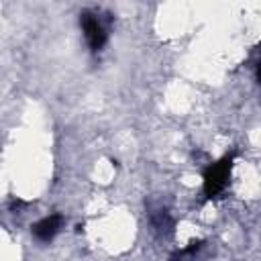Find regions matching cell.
I'll list each match as a JSON object with an SVG mask.
<instances>
[{
    "instance_id": "obj_2",
    "label": "cell",
    "mask_w": 261,
    "mask_h": 261,
    "mask_svg": "<svg viewBox=\"0 0 261 261\" xmlns=\"http://www.w3.org/2000/svg\"><path fill=\"white\" fill-rule=\"evenodd\" d=\"M80 22H82V29H84V35H86V41L90 45L92 51H100L106 43V31L104 27L98 22V18L92 14V12H82L80 14Z\"/></svg>"
},
{
    "instance_id": "obj_3",
    "label": "cell",
    "mask_w": 261,
    "mask_h": 261,
    "mask_svg": "<svg viewBox=\"0 0 261 261\" xmlns=\"http://www.w3.org/2000/svg\"><path fill=\"white\" fill-rule=\"evenodd\" d=\"M61 222H63L61 214H49V216L41 218L37 224H33V234L41 241H51L57 234Z\"/></svg>"
},
{
    "instance_id": "obj_1",
    "label": "cell",
    "mask_w": 261,
    "mask_h": 261,
    "mask_svg": "<svg viewBox=\"0 0 261 261\" xmlns=\"http://www.w3.org/2000/svg\"><path fill=\"white\" fill-rule=\"evenodd\" d=\"M232 163H234V153H228L220 161L212 163L206 169V173H204V194H206V198H216L226 188V184L230 179Z\"/></svg>"
}]
</instances>
